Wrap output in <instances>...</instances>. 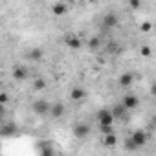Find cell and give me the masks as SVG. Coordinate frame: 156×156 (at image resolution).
Instances as JSON below:
<instances>
[{"label":"cell","instance_id":"obj_1","mask_svg":"<svg viewBox=\"0 0 156 156\" xmlns=\"http://www.w3.org/2000/svg\"><path fill=\"white\" fill-rule=\"evenodd\" d=\"M114 116H112V112L110 110H107V108H103V110H99L98 112V123H99V127H107V125H112L114 123Z\"/></svg>","mask_w":156,"mask_h":156},{"label":"cell","instance_id":"obj_2","mask_svg":"<svg viewBox=\"0 0 156 156\" xmlns=\"http://www.w3.org/2000/svg\"><path fill=\"white\" fill-rule=\"evenodd\" d=\"M130 140L134 141V145H136V147H141V145H145V143H147V132H145V130H141V129H140V130H134V132H132V136H130Z\"/></svg>","mask_w":156,"mask_h":156},{"label":"cell","instance_id":"obj_3","mask_svg":"<svg viewBox=\"0 0 156 156\" xmlns=\"http://www.w3.org/2000/svg\"><path fill=\"white\" fill-rule=\"evenodd\" d=\"M48 110H50V103H46L44 99H39V101L33 103V112H35V114H39V116H46Z\"/></svg>","mask_w":156,"mask_h":156},{"label":"cell","instance_id":"obj_4","mask_svg":"<svg viewBox=\"0 0 156 156\" xmlns=\"http://www.w3.org/2000/svg\"><path fill=\"white\" fill-rule=\"evenodd\" d=\"M73 134H75V138H87L88 134H90V127L87 125V123H79V125H75L73 127Z\"/></svg>","mask_w":156,"mask_h":156},{"label":"cell","instance_id":"obj_5","mask_svg":"<svg viewBox=\"0 0 156 156\" xmlns=\"http://www.w3.org/2000/svg\"><path fill=\"white\" fill-rule=\"evenodd\" d=\"M118 22H119V19H118L116 13H107V15L103 17V26H105V28H116Z\"/></svg>","mask_w":156,"mask_h":156},{"label":"cell","instance_id":"obj_6","mask_svg":"<svg viewBox=\"0 0 156 156\" xmlns=\"http://www.w3.org/2000/svg\"><path fill=\"white\" fill-rule=\"evenodd\" d=\"M138 103H140V101H138V98H136V96H132V94H130V96H125V98H123V101H121V105H123L127 110L136 108V107H138Z\"/></svg>","mask_w":156,"mask_h":156},{"label":"cell","instance_id":"obj_7","mask_svg":"<svg viewBox=\"0 0 156 156\" xmlns=\"http://www.w3.org/2000/svg\"><path fill=\"white\" fill-rule=\"evenodd\" d=\"M48 114H50L51 118H61V116L64 114V105H62V103H53V105H50Z\"/></svg>","mask_w":156,"mask_h":156},{"label":"cell","instance_id":"obj_8","mask_svg":"<svg viewBox=\"0 0 156 156\" xmlns=\"http://www.w3.org/2000/svg\"><path fill=\"white\" fill-rule=\"evenodd\" d=\"M13 79H15V81H24V79H28V70L22 68V66H15V68H13Z\"/></svg>","mask_w":156,"mask_h":156},{"label":"cell","instance_id":"obj_9","mask_svg":"<svg viewBox=\"0 0 156 156\" xmlns=\"http://www.w3.org/2000/svg\"><path fill=\"white\" fill-rule=\"evenodd\" d=\"M85 98H87V92H85L83 88H79V87L72 88V92H70V99H72V101H83Z\"/></svg>","mask_w":156,"mask_h":156},{"label":"cell","instance_id":"obj_10","mask_svg":"<svg viewBox=\"0 0 156 156\" xmlns=\"http://www.w3.org/2000/svg\"><path fill=\"white\" fill-rule=\"evenodd\" d=\"M64 42H66V46L72 48V50H79V48L83 46V41H81L79 37H73V35H72V37H66Z\"/></svg>","mask_w":156,"mask_h":156},{"label":"cell","instance_id":"obj_11","mask_svg":"<svg viewBox=\"0 0 156 156\" xmlns=\"http://www.w3.org/2000/svg\"><path fill=\"white\" fill-rule=\"evenodd\" d=\"M132 81H134V75H132L130 72H127V73H121V77H119V87L127 88V87H130V85H132Z\"/></svg>","mask_w":156,"mask_h":156},{"label":"cell","instance_id":"obj_12","mask_svg":"<svg viewBox=\"0 0 156 156\" xmlns=\"http://www.w3.org/2000/svg\"><path fill=\"white\" fill-rule=\"evenodd\" d=\"M66 9H68V8H66V6H64L62 2H59V4H55V6L51 8V11H53V15H57V17H61V15H64V13H66Z\"/></svg>","mask_w":156,"mask_h":156},{"label":"cell","instance_id":"obj_13","mask_svg":"<svg viewBox=\"0 0 156 156\" xmlns=\"http://www.w3.org/2000/svg\"><path fill=\"white\" fill-rule=\"evenodd\" d=\"M116 141H118V138H116V134H114V132H110V134H105V140H103V143H105L107 147H114V145H116Z\"/></svg>","mask_w":156,"mask_h":156},{"label":"cell","instance_id":"obj_14","mask_svg":"<svg viewBox=\"0 0 156 156\" xmlns=\"http://www.w3.org/2000/svg\"><path fill=\"white\" fill-rule=\"evenodd\" d=\"M15 125L11 123V125H6V129H2V127H0V134H2V136H13L15 134Z\"/></svg>","mask_w":156,"mask_h":156},{"label":"cell","instance_id":"obj_15","mask_svg":"<svg viewBox=\"0 0 156 156\" xmlns=\"http://www.w3.org/2000/svg\"><path fill=\"white\" fill-rule=\"evenodd\" d=\"M110 112H112V116H114V118H121V116L127 112V108H125L123 105H118V107H114Z\"/></svg>","mask_w":156,"mask_h":156},{"label":"cell","instance_id":"obj_16","mask_svg":"<svg viewBox=\"0 0 156 156\" xmlns=\"http://www.w3.org/2000/svg\"><path fill=\"white\" fill-rule=\"evenodd\" d=\"M41 57H42V50H41V48H35V50L30 51V59L37 61V59H41Z\"/></svg>","mask_w":156,"mask_h":156},{"label":"cell","instance_id":"obj_17","mask_svg":"<svg viewBox=\"0 0 156 156\" xmlns=\"http://www.w3.org/2000/svg\"><path fill=\"white\" fill-rule=\"evenodd\" d=\"M88 46H90V48H92V50H98V48H99V46H101V41H99V39H98V37H92V39H90V41H88Z\"/></svg>","mask_w":156,"mask_h":156},{"label":"cell","instance_id":"obj_18","mask_svg":"<svg viewBox=\"0 0 156 156\" xmlns=\"http://www.w3.org/2000/svg\"><path fill=\"white\" fill-rule=\"evenodd\" d=\"M33 88H35V90H42V88H46V81H44V79H37V81L33 83Z\"/></svg>","mask_w":156,"mask_h":156},{"label":"cell","instance_id":"obj_19","mask_svg":"<svg viewBox=\"0 0 156 156\" xmlns=\"http://www.w3.org/2000/svg\"><path fill=\"white\" fill-rule=\"evenodd\" d=\"M41 154H44V156H48V154H53V147L42 145V149H41Z\"/></svg>","mask_w":156,"mask_h":156},{"label":"cell","instance_id":"obj_20","mask_svg":"<svg viewBox=\"0 0 156 156\" xmlns=\"http://www.w3.org/2000/svg\"><path fill=\"white\" fill-rule=\"evenodd\" d=\"M8 101H9V96L6 92H0V105H6Z\"/></svg>","mask_w":156,"mask_h":156},{"label":"cell","instance_id":"obj_21","mask_svg":"<svg viewBox=\"0 0 156 156\" xmlns=\"http://www.w3.org/2000/svg\"><path fill=\"white\" fill-rule=\"evenodd\" d=\"M125 147H127V149H129V151H136V149H138V147H136V145H134V141H132V140H130V138H129V140H127V143H125Z\"/></svg>","mask_w":156,"mask_h":156},{"label":"cell","instance_id":"obj_22","mask_svg":"<svg viewBox=\"0 0 156 156\" xmlns=\"http://www.w3.org/2000/svg\"><path fill=\"white\" fill-rule=\"evenodd\" d=\"M141 55L143 57H149L151 55V48L149 46H141Z\"/></svg>","mask_w":156,"mask_h":156},{"label":"cell","instance_id":"obj_23","mask_svg":"<svg viewBox=\"0 0 156 156\" xmlns=\"http://www.w3.org/2000/svg\"><path fill=\"white\" fill-rule=\"evenodd\" d=\"M151 28H152L151 22H143V24H141V31H151Z\"/></svg>","mask_w":156,"mask_h":156},{"label":"cell","instance_id":"obj_24","mask_svg":"<svg viewBox=\"0 0 156 156\" xmlns=\"http://www.w3.org/2000/svg\"><path fill=\"white\" fill-rule=\"evenodd\" d=\"M101 130H103L105 134H110V132H114V129H112V125H107V127H101Z\"/></svg>","mask_w":156,"mask_h":156},{"label":"cell","instance_id":"obj_25","mask_svg":"<svg viewBox=\"0 0 156 156\" xmlns=\"http://www.w3.org/2000/svg\"><path fill=\"white\" fill-rule=\"evenodd\" d=\"M130 6L132 8H140V0H130Z\"/></svg>","mask_w":156,"mask_h":156},{"label":"cell","instance_id":"obj_26","mask_svg":"<svg viewBox=\"0 0 156 156\" xmlns=\"http://www.w3.org/2000/svg\"><path fill=\"white\" fill-rule=\"evenodd\" d=\"M4 112H6V108H4V105H0V118L4 116Z\"/></svg>","mask_w":156,"mask_h":156},{"label":"cell","instance_id":"obj_27","mask_svg":"<svg viewBox=\"0 0 156 156\" xmlns=\"http://www.w3.org/2000/svg\"><path fill=\"white\" fill-rule=\"evenodd\" d=\"M140 2H141V0H140Z\"/></svg>","mask_w":156,"mask_h":156}]
</instances>
